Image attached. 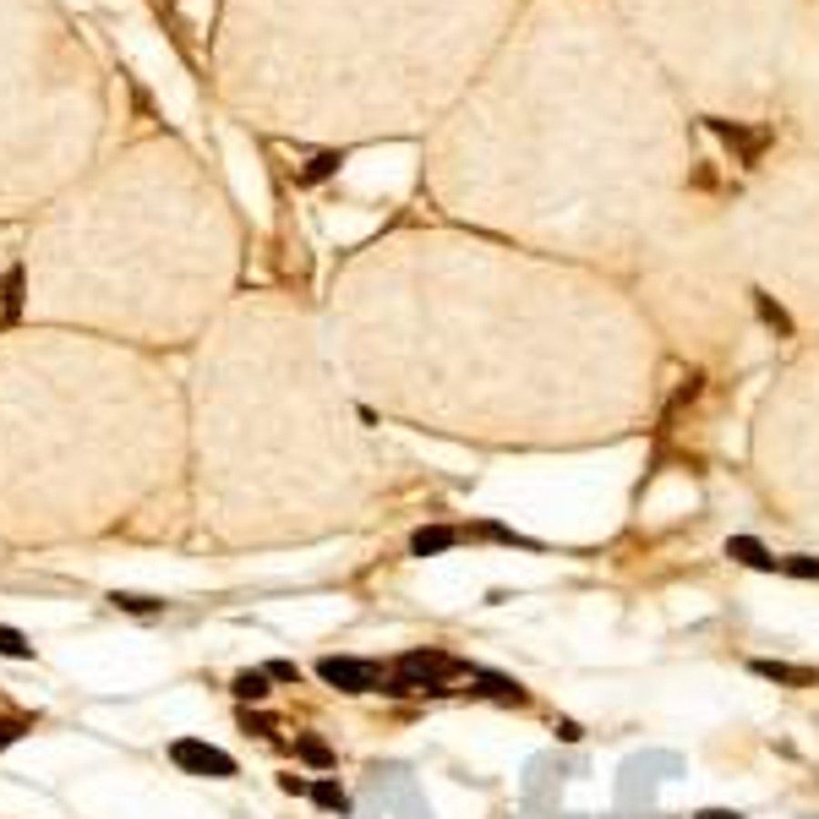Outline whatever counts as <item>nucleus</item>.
<instances>
[{
	"label": "nucleus",
	"instance_id": "20e7f679",
	"mask_svg": "<svg viewBox=\"0 0 819 819\" xmlns=\"http://www.w3.org/2000/svg\"><path fill=\"white\" fill-rule=\"evenodd\" d=\"M246 262L241 208L224 175L175 131L109 142L22 246L27 322L120 339L137 350H197L235 301Z\"/></svg>",
	"mask_w": 819,
	"mask_h": 819
},
{
	"label": "nucleus",
	"instance_id": "7ed1b4c3",
	"mask_svg": "<svg viewBox=\"0 0 819 819\" xmlns=\"http://www.w3.org/2000/svg\"><path fill=\"white\" fill-rule=\"evenodd\" d=\"M525 0H219L213 104L257 137L361 148L426 137Z\"/></svg>",
	"mask_w": 819,
	"mask_h": 819
},
{
	"label": "nucleus",
	"instance_id": "f8f14e48",
	"mask_svg": "<svg viewBox=\"0 0 819 819\" xmlns=\"http://www.w3.org/2000/svg\"><path fill=\"white\" fill-rule=\"evenodd\" d=\"M169 760H175L186 776H208V782H230V776H235V760H230L224 749L202 743V738H175V743H169Z\"/></svg>",
	"mask_w": 819,
	"mask_h": 819
},
{
	"label": "nucleus",
	"instance_id": "b1692460",
	"mask_svg": "<svg viewBox=\"0 0 819 819\" xmlns=\"http://www.w3.org/2000/svg\"><path fill=\"white\" fill-rule=\"evenodd\" d=\"M776 568L793 579H819V558H776Z\"/></svg>",
	"mask_w": 819,
	"mask_h": 819
},
{
	"label": "nucleus",
	"instance_id": "423d86ee",
	"mask_svg": "<svg viewBox=\"0 0 819 819\" xmlns=\"http://www.w3.org/2000/svg\"><path fill=\"white\" fill-rule=\"evenodd\" d=\"M191 459L224 536L251 514H322L361 470V426L328 361V328L295 295H235L191 350Z\"/></svg>",
	"mask_w": 819,
	"mask_h": 819
},
{
	"label": "nucleus",
	"instance_id": "bb28decb",
	"mask_svg": "<svg viewBox=\"0 0 819 819\" xmlns=\"http://www.w3.org/2000/svg\"><path fill=\"white\" fill-rule=\"evenodd\" d=\"M22 732H27V727H22V722H0V749H5V743H16V738H22Z\"/></svg>",
	"mask_w": 819,
	"mask_h": 819
},
{
	"label": "nucleus",
	"instance_id": "4468645a",
	"mask_svg": "<svg viewBox=\"0 0 819 819\" xmlns=\"http://www.w3.org/2000/svg\"><path fill=\"white\" fill-rule=\"evenodd\" d=\"M459 541H465V525H421L410 536V558H437V552H448Z\"/></svg>",
	"mask_w": 819,
	"mask_h": 819
},
{
	"label": "nucleus",
	"instance_id": "6e6552de",
	"mask_svg": "<svg viewBox=\"0 0 819 819\" xmlns=\"http://www.w3.org/2000/svg\"><path fill=\"white\" fill-rule=\"evenodd\" d=\"M612 11L694 115H776L804 0H612Z\"/></svg>",
	"mask_w": 819,
	"mask_h": 819
},
{
	"label": "nucleus",
	"instance_id": "6ab92c4d",
	"mask_svg": "<svg viewBox=\"0 0 819 819\" xmlns=\"http://www.w3.org/2000/svg\"><path fill=\"white\" fill-rule=\"evenodd\" d=\"M306 798H312L317 809H328V814H350L344 787H339V782H328V776H322V782H312V793H306Z\"/></svg>",
	"mask_w": 819,
	"mask_h": 819
},
{
	"label": "nucleus",
	"instance_id": "39448f33",
	"mask_svg": "<svg viewBox=\"0 0 819 819\" xmlns=\"http://www.w3.org/2000/svg\"><path fill=\"white\" fill-rule=\"evenodd\" d=\"M186 383L77 328L0 333V541L66 547L169 514L186 486Z\"/></svg>",
	"mask_w": 819,
	"mask_h": 819
},
{
	"label": "nucleus",
	"instance_id": "a211bd4d",
	"mask_svg": "<svg viewBox=\"0 0 819 819\" xmlns=\"http://www.w3.org/2000/svg\"><path fill=\"white\" fill-rule=\"evenodd\" d=\"M465 536H481V541H497V547H525V552H541V541H530V536H519V530H508V525H492V519H481V525H465Z\"/></svg>",
	"mask_w": 819,
	"mask_h": 819
},
{
	"label": "nucleus",
	"instance_id": "9d476101",
	"mask_svg": "<svg viewBox=\"0 0 819 819\" xmlns=\"http://www.w3.org/2000/svg\"><path fill=\"white\" fill-rule=\"evenodd\" d=\"M738 241L754 273V290L787 317L819 322V153L814 148H782L771 153L738 208Z\"/></svg>",
	"mask_w": 819,
	"mask_h": 819
},
{
	"label": "nucleus",
	"instance_id": "cd10ccee",
	"mask_svg": "<svg viewBox=\"0 0 819 819\" xmlns=\"http://www.w3.org/2000/svg\"><path fill=\"white\" fill-rule=\"evenodd\" d=\"M558 738H563V743H579L585 732H579V722H558Z\"/></svg>",
	"mask_w": 819,
	"mask_h": 819
},
{
	"label": "nucleus",
	"instance_id": "f257e3e1",
	"mask_svg": "<svg viewBox=\"0 0 819 819\" xmlns=\"http://www.w3.org/2000/svg\"><path fill=\"white\" fill-rule=\"evenodd\" d=\"M328 350L372 410L443 432L612 426L650 383L612 273L448 224L388 230L333 273Z\"/></svg>",
	"mask_w": 819,
	"mask_h": 819
},
{
	"label": "nucleus",
	"instance_id": "f3484780",
	"mask_svg": "<svg viewBox=\"0 0 819 819\" xmlns=\"http://www.w3.org/2000/svg\"><path fill=\"white\" fill-rule=\"evenodd\" d=\"M727 558H732V563H743V568L776 574V558H771V552H765V547H760L754 536H732V541H727Z\"/></svg>",
	"mask_w": 819,
	"mask_h": 819
},
{
	"label": "nucleus",
	"instance_id": "f03ea898",
	"mask_svg": "<svg viewBox=\"0 0 819 819\" xmlns=\"http://www.w3.org/2000/svg\"><path fill=\"white\" fill-rule=\"evenodd\" d=\"M421 186L465 230L623 273L694 186V109L612 0H525L426 131Z\"/></svg>",
	"mask_w": 819,
	"mask_h": 819
},
{
	"label": "nucleus",
	"instance_id": "a878e982",
	"mask_svg": "<svg viewBox=\"0 0 819 819\" xmlns=\"http://www.w3.org/2000/svg\"><path fill=\"white\" fill-rule=\"evenodd\" d=\"M279 793H290V798H301V793H312L301 776H279Z\"/></svg>",
	"mask_w": 819,
	"mask_h": 819
},
{
	"label": "nucleus",
	"instance_id": "5701e85b",
	"mask_svg": "<svg viewBox=\"0 0 819 819\" xmlns=\"http://www.w3.org/2000/svg\"><path fill=\"white\" fill-rule=\"evenodd\" d=\"M0 656H5V661H33V645H27L16 629H5V623H0Z\"/></svg>",
	"mask_w": 819,
	"mask_h": 819
},
{
	"label": "nucleus",
	"instance_id": "393cba45",
	"mask_svg": "<svg viewBox=\"0 0 819 819\" xmlns=\"http://www.w3.org/2000/svg\"><path fill=\"white\" fill-rule=\"evenodd\" d=\"M262 672H268L273 683H301V667H295V661H268Z\"/></svg>",
	"mask_w": 819,
	"mask_h": 819
},
{
	"label": "nucleus",
	"instance_id": "2eb2a0df",
	"mask_svg": "<svg viewBox=\"0 0 819 819\" xmlns=\"http://www.w3.org/2000/svg\"><path fill=\"white\" fill-rule=\"evenodd\" d=\"M470 678L481 683V689H470V694H481V700H497V705H530V694H525L514 678H497V672H481V667H470Z\"/></svg>",
	"mask_w": 819,
	"mask_h": 819
},
{
	"label": "nucleus",
	"instance_id": "412c9836",
	"mask_svg": "<svg viewBox=\"0 0 819 819\" xmlns=\"http://www.w3.org/2000/svg\"><path fill=\"white\" fill-rule=\"evenodd\" d=\"M268 683H273L268 672H235L230 689H235V700H251V705H257V700H268Z\"/></svg>",
	"mask_w": 819,
	"mask_h": 819
},
{
	"label": "nucleus",
	"instance_id": "ddd939ff",
	"mask_svg": "<svg viewBox=\"0 0 819 819\" xmlns=\"http://www.w3.org/2000/svg\"><path fill=\"white\" fill-rule=\"evenodd\" d=\"M317 678L333 683V689H344V694H377L383 689V667L377 661H350V656H322Z\"/></svg>",
	"mask_w": 819,
	"mask_h": 819
},
{
	"label": "nucleus",
	"instance_id": "1a4fd4ad",
	"mask_svg": "<svg viewBox=\"0 0 819 819\" xmlns=\"http://www.w3.org/2000/svg\"><path fill=\"white\" fill-rule=\"evenodd\" d=\"M629 273H634L640 317H650L683 350L727 344L754 301V284H749L754 273H749L732 208H722L716 197L694 186L645 235V246L629 257Z\"/></svg>",
	"mask_w": 819,
	"mask_h": 819
},
{
	"label": "nucleus",
	"instance_id": "aec40b11",
	"mask_svg": "<svg viewBox=\"0 0 819 819\" xmlns=\"http://www.w3.org/2000/svg\"><path fill=\"white\" fill-rule=\"evenodd\" d=\"M109 601H115V612H131V618H153V612H164V601H159V596H137V590H115Z\"/></svg>",
	"mask_w": 819,
	"mask_h": 819
},
{
	"label": "nucleus",
	"instance_id": "0eeeda50",
	"mask_svg": "<svg viewBox=\"0 0 819 819\" xmlns=\"http://www.w3.org/2000/svg\"><path fill=\"white\" fill-rule=\"evenodd\" d=\"M109 66L66 0H0V219H38L109 153Z\"/></svg>",
	"mask_w": 819,
	"mask_h": 819
},
{
	"label": "nucleus",
	"instance_id": "9b49d317",
	"mask_svg": "<svg viewBox=\"0 0 819 819\" xmlns=\"http://www.w3.org/2000/svg\"><path fill=\"white\" fill-rule=\"evenodd\" d=\"M776 120H787L798 148L819 153V0H804V11H798V33H793V49H787Z\"/></svg>",
	"mask_w": 819,
	"mask_h": 819
},
{
	"label": "nucleus",
	"instance_id": "c85d7f7f",
	"mask_svg": "<svg viewBox=\"0 0 819 819\" xmlns=\"http://www.w3.org/2000/svg\"><path fill=\"white\" fill-rule=\"evenodd\" d=\"M694 819H743V814H738V809H700Z\"/></svg>",
	"mask_w": 819,
	"mask_h": 819
},
{
	"label": "nucleus",
	"instance_id": "4be33fe9",
	"mask_svg": "<svg viewBox=\"0 0 819 819\" xmlns=\"http://www.w3.org/2000/svg\"><path fill=\"white\" fill-rule=\"evenodd\" d=\"M295 754L312 765V771H333V749L322 738H295Z\"/></svg>",
	"mask_w": 819,
	"mask_h": 819
},
{
	"label": "nucleus",
	"instance_id": "dca6fc26",
	"mask_svg": "<svg viewBox=\"0 0 819 819\" xmlns=\"http://www.w3.org/2000/svg\"><path fill=\"white\" fill-rule=\"evenodd\" d=\"M754 667V678H771V683H787V689H814L819 683V672L814 667H787V661H749Z\"/></svg>",
	"mask_w": 819,
	"mask_h": 819
}]
</instances>
